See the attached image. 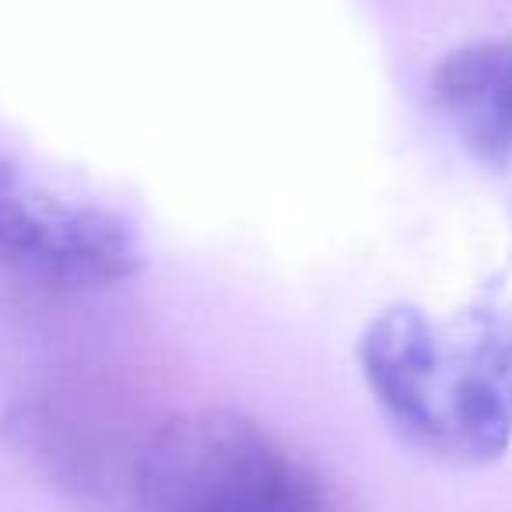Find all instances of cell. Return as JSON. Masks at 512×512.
Returning a JSON list of instances; mask_svg holds the SVG:
<instances>
[{"label": "cell", "instance_id": "obj_1", "mask_svg": "<svg viewBox=\"0 0 512 512\" xmlns=\"http://www.w3.org/2000/svg\"><path fill=\"white\" fill-rule=\"evenodd\" d=\"M358 369L390 428L449 467H488L512 446V306L453 313L390 306L365 323Z\"/></svg>", "mask_w": 512, "mask_h": 512}, {"label": "cell", "instance_id": "obj_2", "mask_svg": "<svg viewBox=\"0 0 512 512\" xmlns=\"http://www.w3.org/2000/svg\"><path fill=\"white\" fill-rule=\"evenodd\" d=\"M137 512H327V502L271 428L228 407H193L144 442Z\"/></svg>", "mask_w": 512, "mask_h": 512}, {"label": "cell", "instance_id": "obj_3", "mask_svg": "<svg viewBox=\"0 0 512 512\" xmlns=\"http://www.w3.org/2000/svg\"><path fill=\"white\" fill-rule=\"evenodd\" d=\"M0 264L50 288H113L141 274L144 242L116 207L67 197L0 155Z\"/></svg>", "mask_w": 512, "mask_h": 512}, {"label": "cell", "instance_id": "obj_4", "mask_svg": "<svg viewBox=\"0 0 512 512\" xmlns=\"http://www.w3.org/2000/svg\"><path fill=\"white\" fill-rule=\"evenodd\" d=\"M453 137L495 176L512 179V39H470L442 53L428 81Z\"/></svg>", "mask_w": 512, "mask_h": 512}]
</instances>
